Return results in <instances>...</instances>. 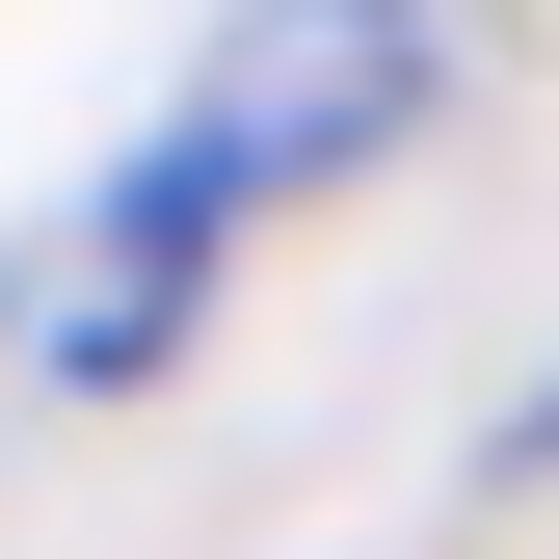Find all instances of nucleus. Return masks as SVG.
Segmentation results:
<instances>
[{
  "label": "nucleus",
  "instance_id": "2",
  "mask_svg": "<svg viewBox=\"0 0 559 559\" xmlns=\"http://www.w3.org/2000/svg\"><path fill=\"white\" fill-rule=\"evenodd\" d=\"M533 427H559V400H533Z\"/></svg>",
  "mask_w": 559,
  "mask_h": 559
},
{
  "label": "nucleus",
  "instance_id": "1",
  "mask_svg": "<svg viewBox=\"0 0 559 559\" xmlns=\"http://www.w3.org/2000/svg\"><path fill=\"white\" fill-rule=\"evenodd\" d=\"M427 107V0H240L214 27V81H187L160 133H133V187H107V240H81V373H133V346L187 320V266H214L266 187H320V160H373V133Z\"/></svg>",
  "mask_w": 559,
  "mask_h": 559
}]
</instances>
